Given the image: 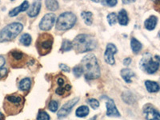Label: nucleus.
<instances>
[{
	"instance_id": "35",
	"label": "nucleus",
	"mask_w": 160,
	"mask_h": 120,
	"mask_svg": "<svg viewBox=\"0 0 160 120\" xmlns=\"http://www.w3.org/2000/svg\"><path fill=\"white\" fill-rule=\"evenodd\" d=\"M5 62H6L5 58H3V56H2V55H0V69H1V68H2V67H3V66H4Z\"/></svg>"
},
{
	"instance_id": "26",
	"label": "nucleus",
	"mask_w": 160,
	"mask_h": 120,
	"mask_svg": "<svg viewBox=\"0 0 160 120\" xmlns=\"http://www.w3.org/2000/svg\"><path fill=\"white\" fill-rule=\"evenodd\" d=\"M46 6L50 11H55L58 8V2L57 1H46Z\"/></svg>"
},
{
	"instance_id": "5",
	"label": "nucleus",
	"mask_w": 160,
	"mask_h": 120,
	"mask_svg": "<svg viewBox=\"0 0 160 120\" xmlns=\"http://www.w3.org/2000/svg\"><path fill=\"white\" fill-rule=\"evenodd\" d=\"M54 38L49 33H42L38 35L36 41V48L40 55H46L51 52Z\"/></svg>"
},
{
	"instance_id": "3",
	"label": "nucleus",
	"mask_w": 160,
	"mask_h": 120,
	"mask_svg": "<svg viewBox=\"0 0 160 120\" xmlns=\"http://www.w3.org/2000/svg\"><path fill=\"white\" fill-rule=\"evenodd\" d=\"M85 77L88 79H95L100 76V69L97 58L92 54L88 55L82 58L81 62Z\"/></svg>"
},
{
	"instance_id": "7",
	"label": "nucleus",
	"mask_w": 160,
	"mask_h": 120,
	"mask_svg": "<svg viewBox=\"0 0 160 120\" xmlns=\"http://www.w3.org/2000/svg\"><path fill=\"white\" fill-rule=\"evenodd\" d=\"M76 16L71 12L62 13L56 21V29L59 31H67L74 27L76 22Z\"/></svg>"
},
{
	"instance_id": "13",
	"label": "nucleus",
	"mask_w": 160,
	"mask_h": 120,
	"mask_svg": "<svg viewBox=\"0 0 160 120\" xmlns=\"http://www.w3.org/2000/svg\"><path fill=\"white\" fill-rule=\"evenodd\" d=\"M107 106V115L109 117H119L120 114L118 109L115 107V104L112 99L108 98V101L106 102Z\"/></svg>"
},
{
	"instance_id": "39",
	"label": "nucleus",
	"mask_w": 160,
	"mask_h": 120,
	"mask_svg": "<svg viewBox=\"0 0 160 120\" xmlns=\"http://www.w3.org/2000/svg\"><path fill=\"white\" fill-rule=\"evenodd\" d=\"M158 35H159V37H160V32H159V34H158Z\"/></svg>"
},
{
	"instance_id": "19",
	"label": "nucleus",
	"mask_w": 160,
	"mask_h": 120,
	"mask_svg": "<svg viewBox=\"0 0 160 120\" xmlns=\"http://www.w3.org/2000/svg\"><path fill=\"white\" fill-rule=\"evenodd\" d=\"M145 85H146V88H147V90L151 93L157 92V91H159L160 89L159 85H158L157 82H153V81H149V80L146 81Z\"/></svg>"
},
{
	"instance_id": "31",
	"label": "nucleus",
	"mask_w": 160,
	"mask_h": 120,
	"mask_svg": "<svg viewBox=\"0 0 160 120\" xmlns=\"http://www.w3.org/2000/svg\"><path fill=\"white\" fill-rule=\"evenodd\" d=\"M58 104L56 101L52 100V101L50 102L49 107H48L50 111H52V112H55V111H57V110H58Z\"/></svg>"
},
{
	"instance_id": "6",
	"label": "nucleus",
	"mask_w": 160,
	"mask_h": 120,
	"mask_svg": "<svg viewBox=\"0 0 160 120\" xmlns=\"http://www.w3.org/2000/svg\"><path fill=\"white\" fill-rule=\"evenodd\" d=\"M23 29V26L19 22H13L6 26L0 31V42L11 41L15 37L19 35V33Z\"/></svg>"
},
{
	"instance_id": "36",
	"label": "nucleus",
	"mask_w": 160,
	"mask_h": 120,
	"mask_svg": "<svg viewBox=\"0 0 160 120\" xmlns=\"http://www.w3.org/2000/svg\"><path fill=\"white\" fill-rule=\"evenodd\" d=\"M131 62V58H127L123 60V64L126 66H128Z\"/></svg>"
},
{
	"instance_id": "28",
	"label": "nucleus",
	"mask_w": 160,
	"mask_h": 120,
	"mask_svg": "<svg viewBox=\"0 0 160 120\" xmlns=\"http://www.w3.org/2000/svg\"><path fill=\"white\" fill-rule=\"evenodd\" d=\"M82 73H83V69H82V66L78 65L75 67V68H73V74L75 75L76 78H79L81 75H82Z\"/></svg>"
},
{
	"instance_id": "27",
	"label": "nucleus",
	"mask_w": 160,
	"mask_h": 120,
	"mask_svg": "<svg viewBox=\"0 0 160 120\" xmlns=\"http://www.w3.org/2000/svg\"><path fill=\"white\" fill-rule=\"evenodd\" d=\"M108 21V23L110 24L111 26H113L114 24H115L117 22V20H118V15H116V13L112 12L110 13L109 15H108L107 17Z\"/></svg>"
},
{
	"instance_id": "20",
	"label": "nucleus",
	"mask_w": 160,
	"mask_h": 120,
	"mask_svg": "<svg viewBox=\"0 0 160 120\" xmlns=\"http://www.w3.org/2000/svg\"><path fill=\"white\" fill-rule=\"evenodd\" d=\"M121 75H122V78L125 80L126 82H131V77L134 76L135 74L131 70L126 68V69H122L121 71Z\"/></svg>"
},
{
	"instance_id": "4",
	"label": "nucleus",
	"mask_w": 160,
	"mask_h": 120,
	"mask_svg": "<svg viewBox=\"0 0 160 120\" xmlns=\"http://www.w3.org/2000/svg\"><path fill=\"white\" fill-rule=\"evenodd\" d=\"M8 62L13 68H21L26 65H31L35 60L29 58L28 55L19 50H12L8 55Z\"/></svg>"
},
{
	"instance_id": "14",
	"label": "nucleus",
	"mask_w": 160,
	"mask_h": 120,
	"mask_svg": "<svg viewBox=\"0 0 160 120\" xmlns=\"http://www.w3.org/2000/svg\"><path fill=\"white\" fill-rule=\"evenodd\" d=\"M40 10H41V2L35 1L31 4L28 11V15L30 17H35L38 15Z\"/></svg>"
},
{
	"instance_id": "33",
	"label": "nucleus",
	"mask_w": 160,
	"mask_h": 120,
	"mask_svg": "<svg viewBox=\"0 0 160 120\" xmlns=\"http://www.w3.org/2000/svg\"><path fill=\"white\" fill-rule=\"evenodd\" d=\"M59 68L62 71H66V72H69L70 71V68L67 65H65V64H60Z\"/></svg>"
},
{
	"instance_id": "2",
	"label": "nucleus",
	"mask_w": 160,
	"mask_h": 120,
	"mask_svg": "<svg viewBox=\"0 0 160 120\" xmlns=\"http://www.w3.org/2000/svg\"><path fill=\"white\" fill-rule=\"evenodd\" d=\"M73 48L77 53H84L93 51L96 48L97 41L88 34H81L75 37L72 42Z\"/></svg>"
},
{
	"instance_id": "34",
	"label": "nucleus",
	"mask_w": 160,
	"mask_h": 120,
	"mask_svg": "<svg viewBox=\"0 0 160 120\" xmlns=\"http://www.w3.org/2000/svg\"><path fill=\"white\" fill-rule=\"evenodd\" d=\"M105 3L107 4V5L110 6V7H115V6L118 3V2L115 1V0H113V1H109V0H108V1H106Z\"/></svg>"
},
{
	"instance_id": "10",
	"label": "nucleus",
	"mask_w": 160,
	"mask_h": 120,
	"mask_svg": "<svg viewBox=\"0 0 160 120\" xmlns=\"http://www.w3.org/2000/svg\"><path fill=\"white\" fill-rule=\"evenodd\" d=\"M78 101H79V98H78V97H76V98L70 100L69 102H68L66 104H64L62 108H61V109L58 111V118H62L67 116V115L71 112V109L74 108V106H75Z\"/></svg>"
},
{
	"instance_id": "8",
	"label": "nucleus",
	"mask_w": 160,
	"mask_h": 120,
	"mask_svg": "<svg viewBox=\"0 0 160 120\" xmlns=\"http://www.w3.org/2000/svg\"><path fill=\"white\" fill-rule=\"evenodd\" d=\"M140 66H141V68L148 74H154L158 71L159 68V62L154 61L151 55L146 54L140 62Z\"/></svg>"
},
{
	"instance_id": "23",
	"label": "nucleus",
	"mask_w": 160,
	"mask_h": 120,
	"mask_svg": "<svg viewBox=\"0 0 160 120\" xmlns=\"http://www.w3.org/2000/svg\"><path fill=\"white\" fill-rule=\"evenodd\" d=\"M82 18L84 19V22L87 25H91L93 22V15L91 12L89 11H83L81 14Z\"/></svg>"
},
{
	"instance_id": "32",
	"label": "nucleus",
	"mask_w": 160,
	"mask_h": 120,
	"mask_svg": "<svg viewBox=\"0 0 160 120\" xmlns=\"http://www.w3.org/2000/svg\"><path fill=\"white\" fill-rule=\"evenodd\" d=\"M8 74V70L7 68H1L0 69V80L6 78Z\"/></svg>"
},
{
	"instance_id": "1",
	"label": "nucleus",
	"mask_w": 160,
	"mask_h": 120,
	"mask_svg": "<svg viewBox=\"0 0 160 120\" xmlns=\"http://www.w3.org/2000/svg\"><path fill=\"white\" fill-rule=\"evenodd\" d=\"M24 97L18 93L8 95L5 97L3 109L8 115H15L22 111L24 106Z\"/></svg>"
},
{
	"instance_id": "22",
	"label": "nucleus",
	"mask_w": 160,
	"mask_h": 120,
	"mask_svg": "<svg viewBox=\"0 0 160 120\" xmlns=\"http://www.w3.org/2000/svg\"><path fill=\"white\" fill-rule=\"evenodd\" d=\"M89 114V108L87 106H81L76 111V115L80 118L86 117Z\"/></svg>"
},
{
	"instance_id": "25",
	"label": "nucleus",
	"mask_w": 160,
	"mask_h": 120,
	"mask_svg": "<svg viewBox=\"0 0 160 120\" xmlns=\"http://www.w3.org/2000/svg\"><path fill=\"white\" fill-rule=\"evenodd\" d=\"M20 42L24 46H29L31 43V36L29 34H23L20 38Z\"/></svg>"
},
{
	"instance_id": "11",
	"label": "nucleus",
	"mask_w": 160,
	"mask_h": 120,
	"mask_svg": "<svg viewBox=\"0 0 160 120\" xmlns=\"http://www.w3.org/2000/svg\"><path fill=\"white\" fill-rule=\"evenodd\" d=\"M118 50L117 48L113 43H108L107 46V49H106L105 53H104V58L105 61L108 64L113 65L115 64V59H114V55L116 54Z\"/></svg>"
},
{
	"instance_id": "40",
	"label": "nucleus",
	"mask_w": 160,
	"mask_h": 120,
	"mask_svg": "<svg viewBox=\"0 0 160 120\" xmlns=\"http://www.w3.org/2000/svg\"><path fill=\"white\" fill-rule=\"evenodd\" d=\"M158 3H160V2H158Z\"/></svg>"
},
{
	"instance_id": "16",
	"label": "nucleus",
	"mask_w": 160,
	"mask_h": 120,
	"mask_svg": "<svg viewBox=\"0 0 160 120\" xmlns=\"http://www.w3.org/2000/svg\"><path fill=\"white\" fill-rule=\"evenodd\" d=\"M157 22H158V18L155 15H151V17L146 20L144 22V26H145L146 29L149 30V31H152L155 28L157 25Z\"/></svg>"
},
{
	"instance_id": "15",
	"label": "nucleus",
	"mask_w": 160,
	"mask_h": 120,
	"mask_svg": "<svg viewBox=\"0 0 160 120\" xmlns=\"http://www.w3.org/2000/svg\"><path fill=\"white\" fill-rule=\"evenodd\" d=\"M29 8V2L28 1H24L19 7L18 8H15V9L11 10L9 12V15L11 17L16 16L19 12H22V11H25Z\"/></svg>"
},
{
	"instance_id": "38",
	"label": "nucleus",
	"mask_w": 160,
	"mask_h": 120,
	"mask_svg": "<svg viewBox=\"0 0 160 120\" xmlns=\"http://www.w3.org/2000/svg\"><path fill=\"white\" fill-rule=\"evenodd\" d=\"M95 119H96V116H95L94 118H91V119H90V120H95Z\"/></svg>"
},
{
	"instance_id": "9",
	"label": "nucleus",
	"mask_w": 160,
	"mask_h": 120,
	"mask_svg": "<svg viewBox=\"0 0 160 120\" xmlns=\"http://www.w3.org/2000/svg\"><path fill=\"white\" fill-rule=\"evenodd\" d=\"M55 22V15L52 13H48L43 16L39 23L40 29L42 31H49L52 28Z\"/></svg>"
},
{
	"instance_id": "21",
	"label": "nucleus",
	"mask_w": 160,
	"mask_h": 120,
	"mask_svg": "<svg viewBox=\"0 0 160 120\" xmlns=\"http://www.w3.org/2000/svg\"><path fill=\"white\" fill-rule=\"evenodd\" d=\"M131 49L134 51V53H138L142 49V44H141V42L137 39H135V38H131Z\"/></svg>"
},
{
	"instance_id": "12",
	"label": "nucleus",
	"mask_w": 160,
	"mask_h": 120,
	"mask_svg": "<svg viewBox=\"0 0 160 120\" xmlns=\"http://www.w3.org/2000/svg\"><path fill=\"white\" fill-rule=\"evenodd\" d=\"M144 115L147 120H160V114L156 109L151 105H147L144 108Z\"/></svg>"
},
{
	"instance_id": "24",
	"label": "nucleus",
	"mask_w": 160,
	"mask_h": 120,
	"mask_svg": "<svg viewBox=\"0 0 160 120\" xmlns=\"http://www.w3.org/2000/svg\"><path fill=\"white\" fill-rule=\"evenodd\" d=\"M72 48H73L72 42H71V41L68 39H64L63 41H62V47H61L60 51H62V52H66V51H71Z\"/></svg>"
},
{
	"instance_id": "29",
	"label": "nucleus",
	"mask_w": 160,
	"mask_h": 120,
	"mask_svg": "<svg viewBox=\"0 0 160 120\" xmlns=\"http://www.w3.org/2000/svg\"><path fill=\"white\" fill-rule=\"evenodd\" d=\"M37 120H50V116L46 111L40 110L38 114Z\"/></svg>"
},
{
	"instance_id": "37",
	"label": "nucleus",
	"mask_w": 160,
	"mask_h": 120,
	"mask_svg": "<svg viewBox=\"0 0 160 120\" xmlns=\"http://www.w3.org/2000/svg\"><path fill=\"white\" fill-rule=\"evenodd\" d=\"M5 119V116H4V115L2 114V113L0 112V120H4Z\"/></svg>"
},
{
	"instance_id": "30",
	"label": "nucleus",
	"mask_w": 160,
	"mask_h": 120,
	"mask_svg": "<svg viewBox=\"0 0 160 120\" xmlns=\"http://www.w3.org/2000/svg\"><path fill=\"white\" fill-rule=\"evenodd\" d=\"M88 102L94 110H96L97 108L99 107V102H98V100L95 99V98H89V99L88 100Z\"/></svg>"
},
{
	"instance_id": "17",
	"label": "nucleus",
	"mask_w": 160,
	"mask_h": 120,
	"mask_svg": "<svg viewBox=\"0 0 160 120\" xmlns=\"http://www.w3.org/2000/svg\"><path fill=\"white\" fill-rule=\"evenodd\" d=\"M118 21L119 22L120 25L122 26H126L128 25V22H129V19H128V13L125 10H121V11L118 12Z\"/></svg>"
},
{
	"instance_id": "18",
	"label": "nucleus",
	"mask_w": 160,
	"mask_h": 120,
	"mask_svg": "<svg viewBox=\"0 0 160 120\" xmlns=\"http://www.w3.org/2000/svg\"><path fill=\"white\" fill-rule=\"evenodd\" d=\"M31 82L29 78H25L22 79L18 84V88L22 91H28L31 88Z\"/></svg>"
}]
</instances>
